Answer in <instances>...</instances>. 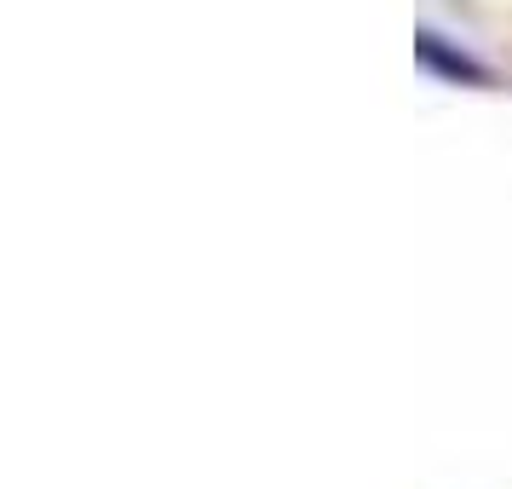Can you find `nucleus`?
<instances>
[{
    "label": "nucleus",
    "instance_id": "f257e3e1",
    "mask_svg": "<svg viewBox=\"0 0 512 489\" xmlns=\"http://www.w3.org/2000/svg\"><path fill=\"white\" fill-rule=\"evenodd\" d=\"M415 58L426 64L432 75H443V81H455V87H489V70L472 58V52L449 47L443 35H432V29H420L415 35Z\"/></svg>",
    "mask_w": 512,
    "mask_h": 489
}]
</instances>
